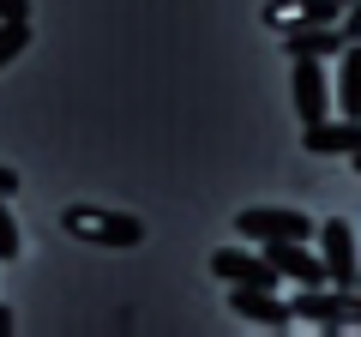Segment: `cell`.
I'll return each mask as SVG.
<instances>
[{"label": "cell", "mask_w": 361, "mask_h": 337, "mask_svg": "<svg viewBox=\"0 0 361 337\" xmlns=\"http://www.w3.org/2000/svg\"><path fill=\"white\" fill-rule=\"evenodd\" d=\"M289 313L301 325H319V331H361V289L343 283H313L289 295Z\"/></svg>", "instance_id": "cell-1"}, {"label": "cell", "mask_w": 361, "mask_h": 337, "mask_svg": "<svg viewBox=\"0 0 361 337\" xmlns=\"http://www.w3.org/2000/svg\"><path fill=\"white\" fill-rule=\"evenodd\" d=\"M61 229L90 247H139L145 241V223L133 211H109V205H66Z\"/></svg>", "instance_id": "cell-2"}, {"label": "cell", "mask_w": 361, "mask_h": 337, "mask_svg": "<svg viewBox=\"0 0 361 337\" xmlns=\"http://www.w3.org/2000/svg\"><path fill=\"white\" fill-rule=\"evenodd\" d=\"M235 235H247V241H313V235H319V223H313L307 211L247 205V211H235Z\"/></svg>", "instance_id": "cell-3"}, {"label": "cell", "mask_w": 361, "mask_h": 337, "mask_svg": "<svg viewBox=\"0 0 361 337\" xmlns=\"http://www.w3.org/2000/svg\"><path fill=\"white\" fill-rule=\"evenodd\" d=\"M313 241H319L325 277L343 283V289H355V277H361V241H355V229H349V217H325Z\"/></svg>", "instance_id": "cell-4"}, {"label": "cell", "mask_w": 361, "mask_h": 337, "mask_svg": "<svg viewBox=\"0 0 361 337\" xmlns=\"http://www.w3.org/2000/svg\"><path fill=\"white\" fill-rule=\"evenodd\" d=\"M229 313L247 319V325H265V331L295 325V313H289V301L277 289H253V283H229Z\"/></svg>", "instance_id": "cell-5"}, {"label": "cell", "mask_w": 361, "mask_h": 337, "mask_svg": "<svg viewBox=\"0 0 361 337\" xmlns=\"http://www.w3.org/2000/svg\"><path fill=\"white\" fill-rule=\"evenodd\" d=\"M211 277H217V283H253V289L283 283L277 265H271L265 253H247V247H217V253H211Z\"/></svg>", "instance_id": "cell-6"}, {"label": "cell", "mask_w": 361, "mask_h": 337, "mask_svg": "<svg viewBox=\"0 0 361 337\" xmlns=\"http://www.w3.org/2000/svg\"><path fill=\"white\" fill-rule=\"evenodd\" d=\"M289 97H295V115H301V127L325 121V115H331V103H337V91H331V78H325V66H319V61H295Z\"/></svg>", "instance_id": "cell-7"}, {"label": "cell", "mask_w": 361, "mask_h": 337, "mask_svg": "<svg viewBox=\"0 0 361 337\" xmlns=\"http://www.w3.org/2000/svg\"><path fill=\"white\" fill-rule=\"evenodd\" d=\"M265 259L277 265V277H289L295 289H313V283H331L325 277V259L313 253L307 241H265Z\"/></svg>", "instance_id": "cell-8"}, {"label": "cell", "mask_w": 361, "mask_h": 337, "mask_svg": "<svg viewBox=\"0 0 361 337\" xmlns=\"http://www.w3.org/2000/svg\"><path fill=\"white\" fill-rule=\"evenodd\" d=\"M301 151L313 157H355L361 151V115H343V121H313V127H301Z\"/></svg>", "instance_id": "cell-9"}, {"label": "cell", "mask_w": 361, "mask_h": 337, "mask_svg": "<svg viewBox=\"0 0 361 337\" xmlns=\"http://www.w3.org/2000/svg\"><path fill=\"white\" fill-rule=\"evenodd\" d=\"M343 18V0H265V25L283 37L301 25H337Z\"/></svg>", "instance_id": "cell-10"}, {"label": "cell", "mask_w": 361, "mask_h": 337, "mask_svg": "<svg viewBox=\"0 0 361 337\" xmlns=\"http://www.w3.org/2000/svg\"><path fill=\"white\" fill-rule=\"evenodd\" d=\"M283 54H289V61H325V54H343V30H337V25L283 30Z\"/></svg>", "instance_id": "cell-11"}, {"label": "cell", "mask_w": 361, "mask_h": 337, "mask_svg": "<svg viewBox=\"0 0 361 337\" xmlns=\"http://www.w3.org/2000/svg\"><path fill=\"white\" fill-rule=\"evenodd\" d=\"M331 91H337L343 115H361V42H343V66H337Z\"/></svg>", "instance_id": "cell-12"}, {"label": "cell", "mask_w": 361, "mask_h": 337, "mask_svg": "<svg viewBox=\"0 0 361 337\" xmlns=\"http://www.w3.org/2000/svg\"><path fill=\"white\" fill-rule=\"evenodd\" d=\"M30 49V18H0V73Z\"/></svg>", "instance_id": "cell-13"}, {"label": "cell", "mask_w": 361, "mask_h": 337, "mask_svg": "<svg viewBox=\"0 0 361 337\" xmlns=\"http://www.w3.org/2000/svg\"><path fill=\"white\" fill-rule=\"evenodd\" d=\"M18 253H25V235H18V223H13V205H6V193H0V265H13Z\"/></svg>", "instance_id": "cell-14"}, {"label": "cell", "mask_w": 361, "mask_h": 337, "mask_svg": "<svg viewBox=\"0 0 361 337\" xmlns=\"http://www.w3.org/2000/svg\"><path fill=\"white\" fill-rule=\"evenodd\" d=\"M337 30H343V42H361V0H349V6H343Z\"/></svg>", "instance_id": "cell-15"}, {"label": "cell", "mask_w": 361, "mask_h": 337, "mask_svg": "<svg viewBox=\"0 0 361 337\" xmlns=\"http://www.w3.org/2000/svg\"><path fill=\"white\" fill-rule=\"evenodd\" d=\"M0 193H6V199L18 193V168H13V163H0Z\"/></svg>", "instance_id": "cell-16"}, {"label": "cell", "mask_w": 361, "mask_h": 337, "mask_svg": "<svg viewBox=\"0 0 361 337\" xmlns=\"http://www.w3.org/2000/svg\"><path fill=\"white\" fill-rule=\"evenodd\" d=\"M0 18H30V0H0Z\"/></svg>", "instance_id": "cell-17"}, {"label": "cell", "mask_w": 361, "mask_h": 337, "mask_svg": "<svg viewBox=\"0 0 361 337\" xmlns=\"http://www.w3.org/2000/svg\"><path fill=\"white\" fill-rule=\"evenodd\" d=\"M13 331V307H6V301H0V337Z\"/></svg>", "instance_id": "cell-18"}, {"label": "cell", "mask_w": 361, "mask_h": 337, "mask_svg": "<svg viewBox=\"0 0 361 337\" xmlns=\"http://www.w3.org/2000/svg\"><path fill=\"white\" fill-rule=\"evenodd\" d=\"M349 168H355V175H361V151H355V157H349Z\"/></svg>", "instance_id": "cell-19"}, {"label": "cell", "mask_w": 361, "mask_h": 337, "mask_svg": "<svg viewBox=\"0 0 361 337\" xmlns=\"http://www.w3.org/2000/svg\"><path fill=\"white\" fill-rule=\"evenodd\" d=\"M355 289H361V277H355Z\"/></svg>", "instance_id": "cell-20"}, {"label": "cell", "mask_w": 361, "mask_h": 337, "mask_svg": "<svg viewBox=\"0 0 361 337\" xmlns=\"http://www.w3.org/2000/svg\"><path fill=\"white\" fill-rule=\"evenodd\" d=\"M343 6H349V0H343Z\"/></svg>", "instance_id": "cell-21"}]
</instances>
